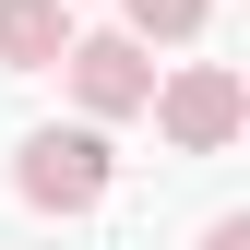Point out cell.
<instances>
[{
  "label": "cell",
  "instance_id": "cell-1",
  "mask_svg": "<svg viewBox=\"0 0 250 250\" xmlns=\"http://www.w3.org/2000/svg\"><path fill=\"white\" fill-rule=\"evenodd\" d=\"M107 179H119V155H107L96 119H72V131H24V155H12V191L36 203V214H96Z\"/></svg>",
  "mask_w": 250,
  "mask_h": 250
},
{
  "label": "cell",
  "instance_id": "cell-5",
  "mask_svg": "<svg viewBox=\"0 0 250 250\" xmlns=\"http://www.w3.org/2000/svg\"><path fill=\"white\" fill-rule=\"evenodd\" d=\"M203 12H214V0H119V36H131V48H191Z\"/></svg>",
  "mask_w": 250,
  "mask_h": 250
},
{
  "label": "cell",
  "instance_id": "cell-4",
  "mask_svg": "<svg viewBox=\"0 0 250 250\" xmlns=\"http://www.w3.org/2000/svg\"><path fill=\"white\" fill-rule=\"evenodd\" d=\"M72 48V0H0V60L12 72H60Z\"/></svg>",
  "mask_w": 250,
  "mask_h": 250
},
{
  "label": "cell",
  "instance_id": "cell-6",
  "mask_svg": "<svg viewBox=\"0 0 250 250\" xmlns=\"http://www.w3.org/2000/svg\"><path fill=\"white\" fill-rule=\"evenodd\" d=\"M203 250H250V214H214V227H203Z\"/></svg>",
  "mask_w": 250,
  "mask_h": 250
},
{
  "label": "cell",
  "instance_id": "cell-3",
  "mask_svg": "<svg viewBox=\"0 0 250 250\" xmlns=\"http://www.w3.org/2000/svg\"><path fill=\"white\" fill-rule=\"evenodd\" d=\"M60 83H72V107H83V119H143L155 60H143L131 36H72V48H60Z\"/></svg>",
  "mask_w": 250,
  "mask_h": 250
},
{
  "label": "cell",
  "instance_id": "cell-2",
  "mask_svg": "<svg viewBox=\"0 0 250 250\" xmlns=\"http://www.w3.org/2000/svg\"><path fill=\"white\" fill-rule=\"evenodd\" d=\"M143 107H155V131H167L179 155H227V143L250 131V83L227 72V60H191V72H167Z\"/></svg>",
  "mask_w": 250,
  "mask_h": 250
}]
</instances>
